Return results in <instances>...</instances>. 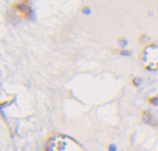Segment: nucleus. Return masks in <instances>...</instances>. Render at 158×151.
Instances as JSON below:
<instances>
[{
    "label": "nucleus",
    "mask_w": 158,
    "mask_h": 151,
    "mask_svg": "<svg viewBox=\"0 0 158 151\" xmlns=\"http://www.w3.org/2000/svg\"><path fill=\"white\" fill-rule=\"evenodd\" d=\"M47 151H85L81 144L68 136H54L47 143Z\"/></svg>",
    "instance_id": "nucleus-1"
},
{
    "label": "nucleus",
    "mask_w": 158,
    "mask_h": 151,
    "mask_svg": "<svg viewBox=\"0 0 158 151\" xmlns=\"http://www.w3.org/2000/svg\"><path fill=\"white\" fill-rule=\"evenodd\" d=\"M142 63L148 71L158 69V44H148L142 53Z\"/></svg>",
    "instance_id": "nucleus-2"
}]
</instances>
